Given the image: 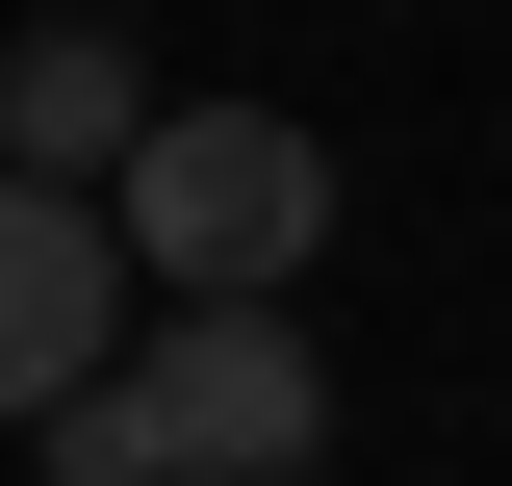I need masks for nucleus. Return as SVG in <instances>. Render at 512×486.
<instances>
[{
	"mask_svg": "<svg viewBox=\"0 0 512 486\" xmlns=\"http://www.w3.org/2000/svg\"><path fill=\"white\" fill-rule=\"evenodd\" d=\"M26 461L52 486H308L333 461V359H308V307H154Z\"/></svg>",
	"mask_w": 512,
	"mask_h": 486,
	"instance_id": "f257e3e1",
	"label": "nucleus"
},
{
	"mask_svg": "<svg viewBox=\"0 0 512 486\" xmlns=\"http://www.w3.org/2000/svg\"><path fill=\"white\" fill-rule=\"evenodd\" d=\"M128 282L154 307H282L308 282V231H333V128H282V103H154V154H128Z\"/></svg>",
	"mask_w": 512,
	"mask_h": 486,
	"instance_id": "f03ea898",
	"label": "nucleus"
},
{
	"mask_svg": "<svg viewBox=\"0 0 512 486\" xmlns=\"http://www.w3.org/2000/svg\"><path fill=\"white\" fill-rule=\"evenodd\" d=\"M154 333V282H128V205H77V180H0V435H52L77 384Z\"/></svg>",
	"mask_w": 512,
	"mask_h": 486,
	"instance_id": "7ed1b4c3",
	"label": "nucleus"
},
{
	"mask_svg": "<svg viewBox=\"0 0 512 486\" xmlns=\"http://www.w3.org/2000/svg\"><path fill=\"white\" fill-rule=\"evenodd\" d=\"M128 154H154V77H128L103 26H26V52H0V180H77L103 205Z\"/></svg>",
	"mask_w": 512,
	"mask_h": 486,
	"instance_id": "20e7f679",
	"label": "nucleus"
}]
</instances>
